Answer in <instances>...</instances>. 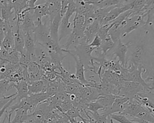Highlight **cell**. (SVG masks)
<instances>
[{
	"label": "cell",
	"mask_w": 154,
	"mask_h": 123,
	"mask_svg": "<svg viewBox=\"0 0 154 123\" xmlns=\"http://www.w3.org/2000/svg\"><path fill=\"white\" fill-rule=\"evenodd\" d=\"M65 53L70 54L74 59L75 61V65H76V72H75V77L76 79L84 86H90L93 87L94 82H96L94 80H87L85 77V68L83 63L78 58V57L72 52H70V50L65 51Z\"/></svg>",
	"instance_id": "cell-4"
},
{
	"label": "cell",
	"mask_w": 154,
	"mask_h": 123,
	"mask_svg": "<svg viewBox=\"0 0 154 123\" xmlns=\"http://www.w3.org/2000/svg\"><path fill=\"white\" fill-rule=\"evenodd\" d=\"M48 6V15L49 16V23L52 22L55 16L60 13L61 8V1H46Z\"/></svg>",
	"instance_id": "cell-23"
},
{
	"label": "cell",
	"mask_w": 154,
	"mask_h": 123,
	"mask_svg": "<svg viewBox=\"0 0 154 123\" xmlns=\"http://www.w3.org/2000/svg\"><path fill=\"white\" fill-rule=\"evenodd\" d=\"M119 88L118 96L127 97L129 99H132L138 93L145 92L144 88L141 85L128 80H123Z\"/></svg>",
	"instance_id": "cell-3"
},
{
	"label": "cell",
	"mask_w": 154,
	"mask_h": 123,
	"mask_svg": "<svg viewBox=\"0 0 154 123\" xmlns=\"http://www.w3.org/2000/svg\"><path fill=\"white\" fill-rule=\"evenodd\" d=\"M2 19L5 22H10L13 14L11 0H4V5L1 9Z\"/></svg>",
	"instance_id": "cell-27"
},
{
	"label": "cell",
	"mask_w": 154,
	"mask_h": 123,
	"mask_svg": "<svg viewBox=\"0 0 154 123\" xmlns=\"http://www.w3.org/2000/svg\"><path fill=\"white\" fill-rule=\"evenodd\" d=\"M13 83L5 79L0 80V97L6 96L7 92L13 88Z\"/></svg>",
	"instance_id": "cell-29"
},
{
	"label": "cell",
	"mask_w": 154,
	"mask_h": 123,
	"mask_svg": "<svg viewBox=\"0 0 154 123\" xmlns=\"http://www.w3.org/2000/svg\"><path fill=\"white\" fill-rule=\"evenodd\" d=\"M131 121H133V122H135L137 123H151V122H149L148 121H144V120H143V119H141L136 118H133V119Z\"/></svg>",
	"instance_id": "cell-42"
},
{
	"label": "cell",
	"mask_w": 154,
	"mask_h": 123,
	"mask_svg": "<svg viewBox=\"0 0 154 123\" xmlns=\"http://www.w3.org/2000/svg\"><path fill=\"white\" fill-rule=\"evenodd\" d=\"M76 12V5L75 0H69V4L67 11L64 16L68 19H70L73 14Z\"/></svg>",
	"instance_id": "cell-32"
},
{
	"label": "cell",
	"mask_w": 154,
	"mask_h": 123,
	"mask_svg": "<svg viewBox=\"0 0 154 123\" xmlns=\"http://www.w3.org/2000/svg\"><path fill=\"white\" fill-rule=\"evenodd\" d=\"M49 83V82L44 78H42L41 80L37 81L30 82L28 84L29 95L33 94H38L44 92Z\"/></svg>",
	"instance_id": "cell-16"
},
{
	"label": "cell",
	"mask_w": 154,
	"mask_h": 123,
	"mask_svg": "<svg viewBox=\"0 0 154 123\" xmlns=\"http://www.w3.org/2000/svg\"><path fill=\"white\" fill-rule=\"evenodd\" d=\"M102 110L103 107L99 104V103L96 100L93 101L89 102L87 106V110L88 112L92 113L97 112L99 110Z\"/></svg>",
	"instance_id": "cell-34"
},
{
	"label": "cell",
	"mask_w": 154,
	"mask_h": 123,
	"mask_svg": "<svg viewBox=\"0 0 154 123\" xmlns=\"http://www.w3.org/2000/svg\"><path fill=\"white\" fill-rule=\"evenodd\" d=\"M5 22L2 19L1 17H0V28H3L5 25Z\"/></svg>",
	"instance_id": "cell-43"
},
{
	"label": "cell",
	"mask_w": 154,
	"mask_h": 123,
	"mask_svg": "<svg viewBox=\"0 0 154 123\" xmlns=\"http://www.w3.org/2000/svg\"><path fill=\"white\" fill-rule=\"evenodd\" d=\"M5 37V32L3 28H0V43L1 44Z\"/></svg>",
	"instance_id": "cell-40"
},
{
	"label": "cell",
	"mask_w": 154,
	"mask_h": 123,
	"mask_svg": "<svg viewBox=\"0 0 154 123\" xmlns=\"http://www.w3.org/2000/svg\"><path fill=\"white\" fill-rule=\"evenodd\" d=\"M23 37H24V49L26 51V53L31 58V56L34 53L35 43L32 34H29V33L23 34Z\"/></svg>",
	"instance_id": "cell-26"
},
{
	"label": "cell",
	"mask_w": 154,
	"mask_h": 123,
	"mask_svg": "<svg viewBox=\"0 0 154 123\" xmlns=\"http://www.w3.org/2000/svg\"><path fill=\"white\" fill-rule=\"evenodd\" d=\"M147 20L142 26L146 35H148L153 31V20H154V4L152 5L148 10L147 13Z\"/></svg>",
	"instance_id": "cell-24"
},
{
	"label": "cell",
	"mask_w": 154,
	"mask_h": 123,
	"mask_svg": "<svg viewBox=\"0 0 154 123\" xmlns=\"http://www.w3.org/2000/svg\"><path fill=\"white\" fill-rule=\"evenodd\" d=\"M33 10L28 11L26 13L23 22L19 25L20 30L23 34L29 33L32 34V31L35 28L34 19L32 16Z\"/></svg>",
	"instance_id": "cell-13"
},
{
	"label": "cell",
	"mask_w": 154,
	"mask_h": 123,
	"mask_svg": "<svg viewBox=\"0 0 154 123\" xmlns=\"http://www.w3.org/2000/svg\"><path fill=\"white\" fill-rule=\"evenodd\" d=\"M87 118L88 119V121L87 122H84L81 121H78V123H96V122L89 115V113L87 114Z\"/></svg>",
	"instance_id": "cell-41"
},
{
	"label": "cell",
	"mask_w": 154,
	"mask_h": 123,
	"mask_svg": "<svg viewBox=\"0 0 154 123\" xmlns=\"http://www.w3.org/2000/svg\"><path fill=\"white\" fill-rule=\"evenodd\" d=\"M19 58L20 53L17 52L15 49H13L11 52H8V56L6 58V61L13 64H19Z\"/></svg>",
	"instance_id": "cell-31"
},
{
	"label": "cell",
	"mask_w": 154,
	"mask_h": 123,
	"mask_svg": "<svg viewBox=\"0 0 154 123\" xmlns=\"http://www.w3.org/2000/svg\"><path fill=\"white\" fill-rule=\"evenodd\" d=\"M4 3V0H0V10H1Z\"/></svg>",
	"instance_id": "cell-44"
},
{
	"label": "cell",
	"mask_w": 154,
	"mask_h": 123,
	"mask_svg": "<svg viewBox=\"0 0 154 123\" xmlns=\"http://www.w3.org/2000/svg\"><path fill=\"white\" fill-rule=\"evenodd\" d=\"M27 70L28 73L29 82L41 80L42 74L41 73L40 65L38 63L31 61L27 65Z\"/></svg>",
	"instance_id": "cell-15"
},
{
	"label": "cell",
	"mask_w": 154,
	"mask_h": 123,
	"mask_svg": "<svg viewBox=\"0 0 154 123\" xmlns=\"http://www.w3.org/2000/svg\"><path fill=\"white\" fill-rule=\"evenodd\" d=\"M13 25L10 22H5L3 29L5 32V37L1 43L3 48L8 52H11L14 49V31Z\"/></svg>",
	"instance_id": "cell-8"
},
{
	"label": "cell",
	"mask_w": 154,
	"mask_h": 123,
	"mask_svg": "<svg viewBox=\"0 0 154 123\" xmlns=\"http://www.w3.org/2000/svg\"><path fill=\"white\" fill-rule=\"evenodd\" d=\"M148 1L147 0H135L133 1L132 7L131 10L132 13H136L141 11L147 4Z\"/></svg>",
	"instance_id": "cell-30"
},
{
	"label": "cell",
	"mask_w": 154,
	"mask_h": 123,
	"mask_svg": "<svg viewBox=\"0 0 154 123\" xmlns=\"http://www.w3.org/2000/svg\"><path fill=\"white\" fill-rule=\"evenodd\" d=\"M13 88H15L17 90L16 100V101H19L21 100L28 97V83L24 80H20L16 83H13Z\"/></svg>",
	"instance_id": "cell-18"
},
{
	"label": "cell",
	"mask_w": 154,
	"mask_h": 123,
	"mask_svg": "<svg viewBox=\"0 0 154 123\" xmlns=\"http://www.w3.org/2000/svg\"><path fill=\"white\" fill-rule=\"evenodd\" d=\"M16 30L14 32V41L15 49L20 54L22 53L24 50V37L23 33L20 30L19 25H16Z\"/></svg>",
	"instance_id": "cell-22"
},
{
	"label": "cell",
	"mask_w": 154,
	"mask_h": 123,
	"mask_svg": "<svg viewBox=\"0 0 154 123\" xmlns=\"http://www.w3.org/2000/svg\"><path fill=\"white\" fill-rule=\"evenodd\" d=\"M117 44H115L112 49V52L111 53V58L115 57L118 58L121 65L125 68L126 62V55L128 49L131 46L132 43L131 41L123 43L121 39L119 40L117 42Z\"/></svg>",
	"instance_id": "cell-7"
},
{
	"label": "cell",
	"mask_w": 154,
	"mask_h": 123,
	"mask_svg": "<svg viewBox=\"0 0 154 123\" xmlns=\"http://www.w3.org/2000/svg\"><path fill=\"white\" fill-rule=\"evenodd\" d=\"M23 123H31V122H28V121H26L25 122H24Z\"/></svg>",
	"instance_id": "cell-46"
},
{
	"label": "cell",
	"mask_w": 154,
	"mask_h": 123,
	"mask_svg": "<svg viewBox=\"0 0 154 123\" xmlns=\"http://www.w3.org/2000/svg\"><path fill=\"white\" fill-rule=\"evenodd\" d=\"M76 95L81 97L82 99L88 102L96 101L99 96L97 90L93 87L81 85L79 87L78 93Z\"/></svg>",
	"instance_id": "cell-11"
},
{
	"label": "cell",
	"mask_w": 154,
	"mask_h": 123,
	"mask_svg": "<svg viewBox=\"0 0 154 123\" xmlns=\"http://www.w3.org/2000/svg\"><path fill=\"white\" fill-rule=\"evenodd\" d=\"M116 97L112 94L99 95L96 99V101L103 107V109H108L111 107Z\"/></svg>",
	"instance_id": "cell-28"
},
{
	"label": "cell",
	"mask_w": 154,
	"mask_h": 123,
	"mask_svg": "<svg viewBox=\"0 0 154 123\" xmlns=\"http://www.w3.org/2000/svg\"><path fill=\"white\" fill-rule=\"evenodd\" d=\"M96 49L95 47H91L89 44H81L74 48L73 50H72L78 58L83 63L84 68L86 71H89L92 67L93 61L92 60L91 53Z\"/></svg>",
	"instance_id": "cell-1"
},
{
	"label": "cell",
	"mask_w": 154,
	"mask_h": 123,
	"mask_svg": "<svg viewBox=\"0 0 154 123\" xmlns=\"http://www.w3.org/2000/svg\"><path fill=\"white\" fill-rule=\"evenodd\" d=\"M85 2L89 4H92L98 8H103L114 5L123 4L125 1L123 0H85Z\"/></svg>",
	"instance_id": "cell-21"
},
{
	"label": "cell",
	"mask_w": 154,
	"mask_h": 123,
	"mask_svg": "<svg viewBox=\"0 0 154 123\" xmlns=\"http://www.w3.org/2000/svg\"><path fill=\"white\" fill-rule=\"evenodd\" d=\"M125 25V20L120 23L114 24L109 29L108 34L114 43H116L119 40L121 39V34L123 26Z\"/></svg>",
	"instance_id": "cell-25"
},
{
	"label": "cell",
	"mask_w": 154,
	"mask_h": 123,
	"mask_svg": "<svg viewBox=\"0 0 154 123\" xmlns=\"http://www.w3.org/2000/svg\"><path fill=\"white\" fill-rule=\"evenodd\" d=\"M123 80H125L122 78L119 73L110 70H105L102 74L100 79V81L106 82L119 87H120V84Z\"/></svg>",
	"instance_id": "cell-12"
},
{
	"label": "cell",
	"mask_w": 154,
	"mask_h": 123,
	"mask_svg": "<svg viewBox=\"0 0 154 123\" xmlns=\"http://www.w3.org/2000/svg\"><path fill=\"white\" fill-rule=\"evenodd\" d=\"M107 123H114V122H113V120L112 119H111V118H110V117H109V119H108V122Z\"/></svg>",
	"instance_id": "cell-45"
},
{
	"label": "cell",
	"mask_w": 154,
	"mask_h": 123,
	"mask_svg": "<svg viewBox=\"0 0 154 123\" xmlns=\"http://www.w3.org/2000/svg\"><path fill=\"white\" fill-rule=\"evenodd\" d=\"M70 19H68L65 16L61 17L58 30V40L59 42L61 40L68 36L72 31V23L70 22Z\"/></svg>",
	"instance_id": "cell-20"
},
{
	"label": "cell",
	"mask_w": 154,
	"mask_h": 123,
	"mask_svg": "<svg viewBox=\"0 0 154 123\" xmlns=\"http://www.w3.org/2000/svg\"><path fill=\"white\" fill-rule=\"evenodd\" d=\"M16 95V93H14L12 95L5 96L3 97H0V110L3 108V107L10 100L11 98H13Z\"/></svg>",
	"instance_id": "cell-36"
},
{
	"label": "cell",
	"mask_w": 154,
	"mask_h": 123,
	"mask_svg": "<svg viewBox=\"0 0 154 123\" xmlns=\"http://www.w3.org/2000/svg\"><path fill=\"white\" fill-rule=\"evenodd\" d=\"M101 42H102V40H100L99 37L96 34V35L94 37V38H93L92 41L89 44V45L91 47H95L96 49V48L99 47L100 46Z\"/></svg>",
	"instance_id": "cell-38"
},
{
	"label": "cell",
	"mask_w": 154,
	"mask_h": 123,
	"mask_svg": "<svg viewBox=\"0 0 154 123\" xmlns=\"http://www.w3.org/2000/svg\"><path fill=\"white\" fill-rule=\"evenodd\" d=\"M37 2V0H29L26 1L27 4V8L29 10H33L34 8L35 7V2Z\"/></svg>",
	"instance_id": "cell-39"
},
{
	"label": "cell",
	"mask_w": 154,
	"mask_h": 123,
	"mask_svg": "<svg viewBox=\"0 0 154 123\" xmlns=\"http://www.w3.org/2000/svg\"><path fill=\"white\" fill-rule=\"evenodd\" d=\"M131 46L133 47L131 51L130 58L126 61V62L130 61L137 66L140 65H145L144 64V61L147 51L146 41L143 39L141 40L137 43L134 44V46L131 44Z\"/></svg>",
	"instance_id": "cell-2"
},
{
	"label": "cell",
	"mask_w": 154,
	"mask_h": 123,
	"mask_svg": "<svg viewBox=\"0 0 154 123\" xmlns=\"http://www.w3.org/2000/svg\"><path fill=\"white\" fill-rule=\"evenodd\" d=\"M47 15H48V6L46 2L44 4L35 5L33 9V13H32L35 26H37L40 23H42L43 17Z\"/></svg>",
	"instance_id": "cell-14"
},
{
	"label": "cell",
	"mask_w": 154,
	"mask_h": 123,
	"mask_svg": "<svg viewBox=\"0 0 154 123\" xmlns=\"http://www.w3.org/2000/svg\"><path fill=\"white\" fill-rule=\"evenodd\" d=\"M68 4H69V0L61 1V8H60V14L61 17H63L65 15L68 8Z\"/></svg>",
	"instance_id": "cell-37"
},
{
	"label": "cell",
	"mask_w": 154,
	"mask_h": 123,
	"mask_svg": "<svg viewBox=\"0 0 154 123\" xmlns=\"http://www.w3.org/2000/svg\"><path fill=\"white\" fill-rule=\"evenodd\" d=\"M132 2L133 1H127L125 4L119 5L112 9L103 19L100 26L109 23L124 12L131 10L132 7Z\"/></svg>",
	"instance_id": "cell-5"
},
{
	"label": "cell",
	"mask_w": 154,
	"mask_h": 123,
	"mask_svg": "<svg viewBox=\"0 0 154 123\" xmlns=\"http://www.w3.org/2000/svg\"><path fill=\"white\" fill-rule=\"evenodd\" d=\"M61 17L60 14H57L49 23V35L50 38L55 42L60 43L58 40V30L60 27Z\"/></svg>",
	"instance_id": "cell-19"
},
{
	"label": "cell",
	"mask_w": 154,
	"mask_h": 123,
	"mask_svg": "<svg viewBox=\"0 0 154 123\" xmlns=\"http://www.w3.org/2000/svg\"><path fill=\"white\" fill-rule=\"evenodd\" d=\"M140 104L147 108L150 112H153V92H143L137 94L133 98Z\"/></svg>",
	"instance_id": "cell-10"
},
{
	"label": "cell",
	"mask_w": 154,
	"mask_h": 123,
	"mask_svg": "<svg viewBox=\"0 0 154 123\" xmlns=\"http://www.w3.org/2000/svg\"><path fill=\"white\" fill-rule=\"evenodd\" d=\"M34 40L35 43L43 44L50 39L49 25L46 22L42 23L35 26L32 32Z\"/></svg>",
	"instance_id": "cell-6"
},
{
	"label": "cell",
	"mask_w": 154,
	"mask_h": 123,
	"mask_svg": "<svg viewBox=\"0 0 154 123\" xmlns=\"http://www.w3.org/2000/svg\"><path fill=\"white\" fill-rule=\"evenodd\" d=\"M93 88L97 90L99 95L112 94L118 96L120 89L119 86H116L111 83L102 81L96 82L93 85Z\"/></svg>",
	"instance_id": "cell-9"
},
{
	"label": "cell",
	"mask_w": 154,
	"mask_h": 123,
	"mask_svg": "<svg viewBox=\"0 0 154 123\" xmlns=\"http://www.w3.org/2000/svg\"><path fill=\"white\" fill-rule=\"evenodd\" d=\"M100 28V24L96 20H94L92 24L85 28L84 34L87 44H90L91 42L94 37L96 35Z\"/></svg>",
	"instance_id": "cell-17"
},
{
	"label": "cell",
	"mask_w": 154,
	"mask_h": 123,
	"mask_svg": "<svg viewBox=\"0 0 154 123\" xmlns=\"http://www.w3.org/2000/svg\"><path fill=\"white\" fill-rule=\"evenodd\" d=\"M110 118L112 120H115L117 122L119 123H137L135 122H133L131 120L128 119L126 116L123 115H120V114H112L109 116Z\"/></svg>",
	"instance_id": "cell-33"
},
{
	"label": "cell",
	"mask_w": 154,
	"mask_h": 123,
	"mask_svg": "<svg viewBox=\"0 0 154 123\" xmlns=\"http://www.w3.org/2000/svg\"><path fill=\"white\" fill-rule=\"evenodd\" d=\"M31 61V56H29L25 50H23V52L20 54V58H19V64L21 65H23L27 67V65Z\"/></svg>",
	"instance_id": "cell-35"
}]
</instances>
